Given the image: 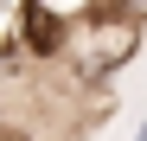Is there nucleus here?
<instances>
[{
	"label": "nucleus",
	"mask_w": 147,
	"mask_h": 141,
	"mask_svg": "<svg viewBox=\"0 0 147 141\" xmlns=\"http://www.w3.org/2000/svg\"><path fill=\"white\" fill-rule=\"evenodd\" d=\"M13 45L26 58H64V45H70V26L58 13H38V7H26L19 13V26H13Z\"/></svg>",
	"instance_id": "2"
},
{
	"label": "nucleus",
	"mask_w": 147,
	"mask_h": 141,
	"mask_svg": "<svg viewBox=\"0 0 147 141\" xmlns=\"http://www.w3.org/2000/svg\"><path fill=\"white\" fill-rule=\"evenodd\" d=\"M134 52H141V26L121 19V13H102V7L90 19H77V26H70V45H64V58L77 64V77H90V83L115 77Z\"/></svg>",
	"instance_id": "1"
},
{
	"label": "nucleus",
	"mask_w": 147,
	"mask_h": 141,
	"mask_svg": "<svg viewBox=\"0 0 147 141\" xmlns=\"http://www.w3.org/2000/svg\"><path fill=\"white\" fill-rule=\"evenodd\" d=\"M134 141H147V122H141V128H134Z\"/></svg>",
	"instance_id": "4"
},
{
	"label": "nucleus",
	"mask_w": 147,
	"mask_h": 141,
	"mask_svg": "<svg viewBox=\"0 0 147 141\" xmlns=\"http://www.w3.org/2000/svg\"><path fill=\"white\" fill-rule=\"evenodd\" d=\"M26 13V0H0V52H13V26Z\"/></svg>",
	"instance_id": "3"
},
{
	"label": "nucleus",
	"mask_w": 147,
	"mask_h": 141,
	"mask_svg": "<svg viewBox=\"0 0 147 141\" xmlns=\"http://www.w3.org/2000/svg\"><path fill=\"white\" fill-rule=\"evenodd\" d=\"M0 128H7V103H0Z\"/></svg>",
	"instance_id": "5"
}]
</instances>
